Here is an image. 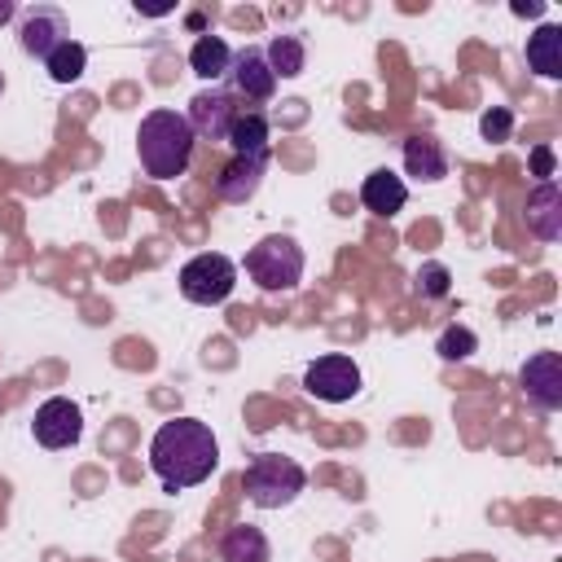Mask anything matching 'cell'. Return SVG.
Listing matches in <instances>:
<instances>
[{"instance_id":"obj_5","label":"cell","mask_w":562,"mask_h":562,"mask_svg":"<svg viewBox=\"0 0 562 562\" xmlns=\"http://www.w3.org/2000/svg\"><path fill=\"white\" fill-rule=\"evenodd\" d=\"M233 285H237V263L228 255H220V250H202L180 268V294L189 303H198V307L224 303L233 294Z\"/></svg>"},{"instance_id":"obj_9","label":"cell","mask_w":562,"mask_h":562,"mask_svg":"<svg viewBox=\"0 0 562 562\" xmlns=\"http://www.w3.org/2000/svg\"><path fill=\"white\" fill-rule=\"evenodd\" d=\"M518 386H522V395H527L531 408L558 413L562 408V356L558 351L527 356L522 369H518Z\"/></svg>"},{"instance_id":"obj_6","label":"cell","mask_w":562,"mask_h":562,"mask_svg":"<svg viewBox=\"0 0 562 562\" xmlns=\"http://www.w3.org/2000/svg\"><path fill=\"white\" fill-rule=\"evenodd\" d=\"M70 40V18L57 4H31L18 13V44L26 57H48L53 48H61Z\"/></svg>"},{"instance_id":"obj_17","label":"cell","mask_w":562,"mask_h":562,"mask_svg":"<svg viewBox=\"0 0 562 562\" xmlns=\"http://www.w3.org/2000/svg\"><path fill=\"white\" fill-rule=\"evenodd\" d=\"M527 70H536L540 79H562V26L558 22H544L527 35Z\"/></svg>"},{"instance_id":"obj_24","label":"cell","mask_w":562,"mask_h":562,"mask_svg":"<svg viewBox=\"0 0 562 562\" xmlns=\"http://www.w3.org/2000/svg\"><path fill=\"white\" fill-rule=\"evenodd\" d=\"M479 132H483V140H492V145L509 140V132H514V110H509V105H492V110H483Z\"/></svg>"},{"instance_id":"obj_28","label":"cell","mask_w":562,"mask_h":562,"mask_svg":"<svg viewBox=\"0 0 562 562\" xmlns=\"http://www.w3.org/2000/svg\"><path fill=\"white\" fill-rule=\"evenodd\" d=\"M0 92H4V75H0Z\"/></svg>"},{"instance_id":"obj_15","label":"cell","mask_w":562,"mask_h":562,"mask_svg":"<svg viewBox=\"0 0 562 562\" xmlns=\"http://www.w3.org/2000/svg\"><path fill=\"white\" fill-rule=\"evenodd\" d=\"M360 202H364V211H373V215L391 220V215H400V211H404V202H408V184H404L395 171L378 167V171H369V176H364V184H360Z\"/></svg>"},{"instance_id":"obj_19","label":"cell","mask_w":562,"mask_h":562,"mask_svg":"<svg viewBox=\"0 0 562 562\" xmlns=\"http://www.w3.org/2000/svg\"><path fill=\"white\" fill-rule=\"evenodd\" d=\"M228 61H233V48L220 40V35H198L193 40V48H189V70L198 75V79H206V83H215V79H224L228 75Z\"/></svg>"},{"instance_id":"obj_20","label":"cell","mask_w":562,"mask_h":562,"mask_svg":"<svg viewBox=\"0 0 562 562\" xmlns=\"http://www.w3.org/2000/svg\"><path fill=\"white\" fill-rule=\"evenodd\" d=\"M263 57H268V66H272L277 79H299L303 66H307V48H303L299 35H272L268 48H263Z\"/></svg>"},{"instance_id":"obj_27","label":"cell","mask_w":562,"mask_h":562,"mask_svg":"<svg viewBox=\"0 0 562 562\" xmlns=\"http://www.w3.org/2000/svg\"><path fill=\"white\" fill-rule=\"evenodd\" d=\"M9 18H18V4H13V0H0V26H4Z\"/></svg>"},{"instance_id":"obj_16","label":"cell","mask_w":562,"mask_h":562,"mask_svg":"<svg viewBox=\"0 0 562 562\" xmlns=\"http://www.w3.org/2000/svg\"><path fill=\"white\" fill-rule=\"evenodd\" d=\"M268 140H272V127H268V114L263 110H241L224 136V145L233 149V158H268Z\"/></svg>"},{"instance_id":"obj_14","label":"cell","mask_w":562,"mask_h":562,"mask_svg":"<svg viewBox=\"0 0 562 562\" xmlns=\"http://www.w3.org/2000/svg\"><path fill=\"white\" fill-rule=\"evenodd\" d=\"M263 171H268V158H228L224 171L215 176L220 202H233V206L250 202L259 193V184H263Z\"/></svg>"},{"instance_id":"obj_7","label":"cell","mask_w":562,"mask_h":562,"mask_svg":"<svg viewBox=\"0 0 562 562\" xmlns=\"http://www.w3.org/2000/svg\"><path fill=\"white\" fill-rule=\"evenodd\" d=\"M303 391L325 400V404H342L351 395H360V364L351 356H321L303 369Z\"/></svg>"},{"instance_id":"obj_3","label":"cell","mask_w":562,"mask_h":562,"mask_svg":"<svg viewBox=\"0 0 562 562\" xmlns=\"http://www.w3.org/2000/svg\"><path fill=\"white\" fill-rule=\"evenodd\" d=\"M241 487L255 509H285L307 487V470L285 452H255L241 470Z\"/></svg>"},{"instance_id":"obj_13","label":"cell","mask_w":562,"mask_h":562,"mask_svg":"<svg viewBox=\"0 0 562 562\" xmlns=\"http://www.w3.org/2000/svg\"><path fill=\"white\" fill-rule=\"evenodd\" d=\"M404 171L413 176V180H426V184H435V180H443L448 176V149H443V140L439 136H430V132H413V136H404Z\"/></svg>"},{"instance_id":"obj_18","label":"cell","mask_w":562,"mask_h":562,"mask_svg":"<svg viewBox=\"0 0 562 562\" xmlns=\"http://www.w3.org/2000/svg\"><path fill=\"white\" fill-rule=\"evenodd\" d=\"M220 562H272V544L259 527L237 522L220 536Z\"/></svg>"},{"instance_id":"obj_22","label":"cell","mask_w":562,"mask_h":562,"mask_svg":"<svg viewBox=\"0 0 562 562\" xmlns=\"http://www.w3.org/2000/svg\"><path fill=\"white\" fill-rule=\"evenodd\" d=\"M435 351H439V360H470L474 351H479V334L470 329V325H448L439 338H435Z\"/></svg>"},{"instance_id":"obj_2","label":"cell","mask_w":562,"mask_h":562,"mask_svg":"<svg viewBox=\"0 0 562 562\" xmlns=\"http://www.w3.org/2000/svg\"><path fill=\"white\" fill-rule=\"evenodd\" d=\"M193 127L180 110H149L136 127V158L145 167V176L154 180H176L189 171L193 158Z\"/></svg>"},{"instance_id":"obj_1","label":"cell","mask_w":562,"mask_h":562,"mask_svg":"<svg viewBox=\"0 0 562 562\" xmlns=\"http://www.w3.org/2000/svg\"><path fill=\"white\" fill-rule=\"evenodd\" d=\"M220 465V439L198 417H171L149 439V470L162 483V492L198 487Z\"/></svg>"},{"instance_id":"obj_11","label":"cell","mask_w":562,"mask_h":562,"mask_svg":"<svg viewBox=\"0 0 562 562\" xmlns=\"http://www.w3.org/2000/svg\"><path fill=\"white\" fill-rule=\"evenodd\" d=\"M233 88V97H241V101H268L272 92H277V75H272V66H268V57H263V48H255V44H246V48H237L233 53V61H228V75H224Z\"/></svg>"},{"instance_id":"obj_12","label":"cell","mask_w":562,"mask_h":562,"mask_svg":"<svg viewBox=\"0 0 562 562\" xmlns=\"http://www.w3.org/2000/svg\"><path fill=\"white\" fill-rule=\"evenodd\" d=\"M527 233L540 237V241H558L562 237V189L558 180H540L531 193H527Z\"/></svg>"},{"instance_id":"obj_8","label":"cell","mask_w":562,"mask_h":562,"mask_svg":"<svg viewBox=\"0 0 562 562\" xmlns=\"http://www.w3.org/2000/svg\"><path fill=\"white\" fill-rule=\"evenodd\" d=\"M237 114H241L237 97H233L228 88H215V83L202 88V92H193V97H189V110H184L193 136H202V140H224Z\"/></svg>"},{"instance_id":"obj_21","label":"cell","mask_w":562,"mask_h":562,"mask_svg":"<svg viewBox=\"0 0 562 562\" xmlns=\"http://www.w3.org/2000/svg\"><path fill=\"white\" fill-rule=\"evenodd\" d=\"M44 70H48V79H53V83H75V79L88 70V48L70 35L61 48H53V53L44 57Z\"/></svg>"},{"instance_id":"obj_10","label":"cell","mask_w":562,"mask_h":562,"mask_svg":"<svg viewBox=\"0 0 562 562\" xmlns=\"http://www.w3.org/2000/svg\"><path fill=\"white\" fill-rule=\"evenodd\" d=\"M31 435H35V443H44V448H53V452H57V448H75L79 435H83V413H79V404L66 400V395H48V400L35 408Z\"/></svg>"},{"instance_id":"obj_25","label":"cell","mask_w":562,"mask_h":562,"mask_svg":"<svg viewBox=\"0 0 562 562\" xmlns=\"http://www.w3.org/2000/svg\"><path fill=\"white\" fill-rule=\"evenodd\" d=\"M553 167H558L553 149H549V145H536V149H531V176H536V180H553Z\"/></svg>"},{"instance_id":"obj_26","label":"cell","mask_w":562,"mask_h":562,"mask_svg":"<svg viewBox=\"0 0 562 562\" xmlns=\"http://www.w3.org/2000/svg\"><path fill=\"white\" fill-rule=\"evenodd\" d=\"M514 13H518V18H540L544 4H540V0H527V4H514Z\"/></svg>"},{"instance_id":"obj_4","label":"cell","mask_w":562,"mask_h":562,"mask_svg":"<svg viewBox=\"0 0 562 562\" xmlns=\"http://www.w3.org/2000/svg\"><path fill=\"white\" fill-rule=\"evenodd\" d=\"M241 268H246V277H250L263 294H290V290H299V281H303L307 259H303V246H299L290 233H268V237H259V241L246 250Z\"/></svg>"},{"instance_id":"obj_23","label":"cell","mask_w":562,"mask_h":562,"mask_svg":"<svg viewBox=\"0 0 562 562\" xmlns=\"http://www.w3.org/2000/svg\"><path fill=\"white\" fill-rule=\"evenodd\" d=\"M413 285H417V294L422 299H448L452 294V272L443 268V263H422L417 268V277H413Z\"/></svg>"}]
</instances>
